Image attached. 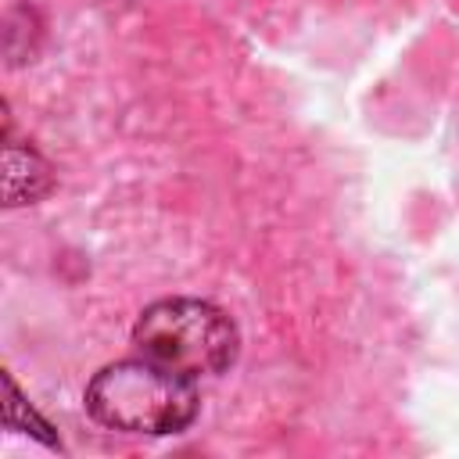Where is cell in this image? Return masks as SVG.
Masks as SVG:
<instances>
[{
    "label": "cell",
    "mask_w": 459,
    "mask_h": 459,
    "mask_svg": "<svg viewBox=\"0 0 459 459\" xmlns=\"http://www.w3.org/2000/svg\"><path fill=\"white\" fill-rule=\"evenodd\" d=\"M86 409L97 423L126 434H179L197 416V387L190 377L151 359H122L93 373Z\"/></svg>",
    "instance_id": "6da1fadb"
},
{
    "label": "cell",
    "mask_w": 459,
    "mask_h": 459,
    "mask_svg": "<svg viewBox=\"0 0 459 459\" xmlns=\"http://www.w3.org/2000/svg\"><path fill=\"white\" fill-rule=\"evenodd\" d=\"M47 190H50V165L32 147H18L14 140H7V151H4V197H7V204L36 201Z\"/></svg>",
    "instance_id": "3957f363"
},
{
    "label": "cell",
    "mask_w": 459,
    "mask_h": 459,
    "mask_svg": "<svg viewBox=\"0 0 459 459\" xmlns=\"http://www.w3.org/2000/svg\"><path fill=\"white\" fill-rule=\"evenodd\" d=\"M133 344L143 359L197 380L222 373L237 359L240 337L219 305L197 298H165L140 312Z\"/></svg>",
    "instance_id": "7a4b0ae2"
}]
</instances>
